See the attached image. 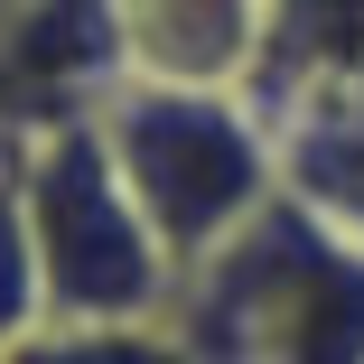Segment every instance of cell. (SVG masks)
Wrapping results in <instances>:
<instances>
[{
    "mask_svg": "<svg viewBox=\"0 0 364 364\" xmlns=\"http://www.w3.org/2000/svg\"><path fill=\"white\" fill-rule=\"evenodd\" d=\"M196 364H364V234L280 187L187 280Z\"/></svg>",
    "mask_w": 364,
    "mask_h": 364,
    "instance_id": "6da1fadb",
    "label": "cell"
},
{
    "mask_svg": "<svg viewBox=\"0 0 364 364\" xmlns=\"http://www.w3.org/2000/svg\"><path fill=\"white\" fill-rule=\"evenodd\" d=\"M19 205L38 234V280L56 327H140L168 289L178 262L159 252L103 122H56L19 140Z\"/></svg>",
    "mask_w": 364,
    "mask_h": 364,
    "instance_id": "7a4b0ae2",
    "label": "cell"
},
{
    "mask_svg": "<svg viewBox=\"0 0 364 364\" xmlns=\"http://www.w3.org/2000/svg\"><path fill=\"white\" fill-rule=\"evenodd\" d=\"M103 140L150 215L159 252L178 262V280L225 252L252 215L280 196V159H271V131L234 103V94H187V85H122L103 112Z\"/></svg>",
    "mask_w": 364,
    "mask_h": 364,
    "instance_id": "3957f363",
    "label": "cell"
},
{
    "mask_svg": "<svg viewBox=\"0 0 364 364\" xmlns=\"http://www.w3.org/2000/svg\"><path fill=\"white\" fill-rule=\"evenodd\" d=\"M122 19H131V75L187 94L252 85L271 47V0H122Z\"/></svg>",
    "mask_w": 364,
    "mask_h": 364,
    "instance_id": "277c9868",
    "label": "cell"
},
{
    "mask_svg": "<svg viewBox=\"0 0 364 364\" xmlns=\"http://www.w3.org/2000/svg\"><path fill=\"white\" fill-rule=\"evenodd\" d=\"M47 318V280H38V234L19 205V131H0V355L38 336Z\"/></svg>",
    "mask_w": 364,
    "mask_h": 364,
    "instance_id": "5b68a950",
    "label": "cell"
},
{
    "mask_svg": "<svg viewBox=\"0 0 364 364\" xmlns=\"http://www.w3.org/2000/svg\"><path fill=\"white\" fill-rule=\"evenodd\" d=\"M0 364H196L187 336H150V327H38Z\"/></svg>",
    "mask_w": 364,
    "mask_h": 364,
    "instance_id": "8992f818",
    "label": "cell"
},
{
    "mask_svg": "<svg viewBox=\"0 0 364 364\" xmlns=\"http://www.w3.org/2000/svg\"><path fill=\"white\" fill-rule=\"evenodd\" d=\"M0 10H19V0H0Z\"/></svg>",
    "mask_w": 364,
    "mask_h": 364,
    "instance_id": "52a82bcc",
    "label": "cell"
}]
</instances>
